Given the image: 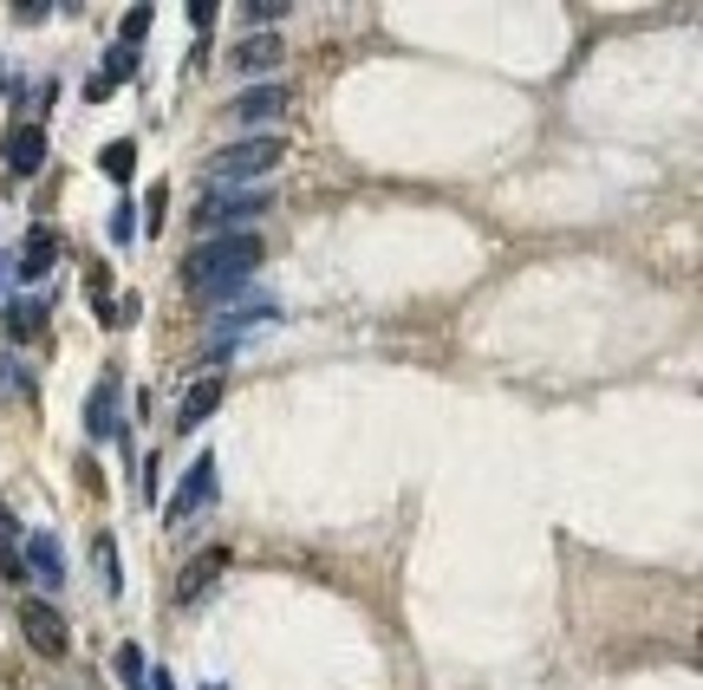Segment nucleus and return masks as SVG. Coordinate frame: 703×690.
I'll return each mask as SVG.
<instances>
[{
    "instance_id": "1",
    "label": "nucleus",
    "mask_w": 703,
    "mask_h": 690,
    "mask_svg": "<svg viewBox=\"0 0 703 690\" xmlns=\"http://www.w3.org/2000/svg\"><path fill=\"white\" fill-rule=\"evenodd\" d=\"M261 235L255 228H235V235H221V241H203V248H190V261H183V287L196 293V300H221L235 280H248L261 268Z\"/></svg>"
},
{
    "instance_id": "2",
    "label": "nucleus",
    "mask_w": 703,
    "mask_h": 690,
    "mask_svg": "<svg viewBox=\"0 0 703 690\" xmlns=\"http://www.w3.org/2000/svg\"><path fill=\"white\" fill-rule=\"evenodd\" d=\"M281 157H286V143L274 138V131H261V138H241V143H228V150H221V157L209 163V183H215V190L261 183L268 170H281Z\"/></svg>"
},
{
    "instance_id": "3",
    "label": "nucleus",
    "mask_w": 703,
    "mask_h": 690,
    "mask_svg": "<svg viewBox=\"0 0 703 690\" xmlns=\"http://www.w3.org/2000/svg\"><path fill=\"white\" fill-rule=\"evenodd\" d=\"M268 208H274V196H268L261 183H241V190H209V203H196V222L235 235V222H255V215H268Z\"/></svg>"
},
{
    "instance_id": "4",
    "label": "nucleus",
    "mask_w": 703,
    "mask_h": 690,
    "mask_svg": "<svg viewBox=\"0 0 703 690\" xmlns=\"http://www.w3.org/2000/svg\"><path fill=\"white\" fill-rule=\"evenodd\" d=\"M20 632H26V645H33L40 658H66L72 651V632H66V619H60L53 600H20Z\"/></svg>"
},
{
    "instance_id": "5",
    "label": "nucleus",
    "mask_w": 703,
    "mask_h": 690,
    "mask_svg": "<svg viewBox=\"0 0 703 690\" xmlns=\"http://www.w3.org/2000/svg\"><path fill=\"white\" fill-rule=\"evenodd\" d=\"M209 495H215V456H196V463H190V476H183L176 495H170V515H163V521H190Z\"/></svg>"
},
{
    "instance_id": "6",
    "label": "nucleus",
    "mask_w": 703,
    "mask_h": 690,
    "mask_svg": "<svg viewBox=\"0 0 703 690\" xmlns=\"http://www.w3.org/2000/svg\"><path fill=\"white\" fill-rule=\"evenodd\" d=\"M7 170L13 176H40L46 170V131L40 125H7Z\"/></svg>"
},
{
    "instance_id": "7",
    "label": "nucleus",
    "mask_w": 703,
    "mask_h": 690,
    "mask_svg": "<svg viewBox=\"0 0 703 690\" xmlns=\"http://www.w3.org/2000/svg\"><path fill=\"white\" fill-rule=\"evenodd\" d=\"M281 111H286V85L281 78L248 85V91L235 98V118H241V125H281Z\"/></svg>"
},
{
    "instance_id": "8",
    "label": "nucleus",
    "mask_w": 703,
    "mask_h": 690,
    "mask_svg": "<svg viewBox=\"0 0 703 690\" xmlns=\"http://www.w3.org/2000/svg\"><path fill=\"white\" fill-rule=\"evenodd\" d=\"M53 261H60V228H53V222H33L26 241H20V261H13V268H20L26 280H40Z\"/></svg>"
},
{
    "instance_id": "9",
    "label": "nucleus",
    "mask_w": 703,
    "mask_h": 690,
    "mask_svg": "<svg viewBox=\"0 0 703 690\" xmlns=\"http://www.w3.org/2000/svg\"><path fill=\"white\" fill-rule=\"evenodd\" d=\"M221 573H228V548H203L196 560H190V567H183V580H176V600H183V606H190V600H203V593H209Z\"/></svg>"
},
{
    "instance_id": "10",
    "label": "nucleus",
    "mask_w": 703,
    "mask_h": 690,
    "mask_svg": "<svg viewBox=\"0 0 703 690\" xmlns=\"http://www.w3.org/2000/svg\"><path fill=\"white\" fill-rule=\"evenodd\" d=\"M0 326H7V339H13V345L40 339V326H46V300H40V293L7 300V306H0Z\"/></svg>"
},
{
    "instance_id": "11",
    "label": "nucleus",
    "mask_w": 703,
    "mask_h": 690,
    "mask_svg": "<svg viewBox=\"0 0 703 690\" xmlns=\"http://www.w3.org/2000/svg\"><path fill=\"white\" fill-rule=\"evenodd\" d=\"M26 573L40 580V586H66V553H60V541L53 535H26Z\"/></svg>"
},
{
    "instance_id": "12",
    "label": "nucleus",
    "mask_w": 703,
    "mask_h": 690,
    "mask_svg": "<svg viewBox=\"0 0 703 690\" xmlns=\"http://www.w3.org/2000/svg\"><path fill=\"white\" fill-rule=\"evenodd\" d=\"M281 53H286L281 33H248V40L228 53V66H235V72H274V66H281Z\"/></svg>"
},
{
    "instance_id": "13",
    "label": "nucleus",
    "mask_w": 703,
    "mask_h": 690,
    "mask_svg": "<svg viewBox=\"0 0 703 690\" xmlns=\"http://www.w3.org/2000/svg\"><path fill=\"white\" fill-rule=\"evenodd\" d=\"M221 391H228L221 378H203V385H190V391H183V405H176V423H170V430H196V423H209V411L221 405Z\"/></svg>"
},
{
    "instance_id": "14",
    "label": "nucleus",
    "mask_w": 703,
    "mask_h": 690,
    "mask_svg": "<svg viewBox=\"0 0 703 690\" xmlns=\"http://www.w3.org/2000/svg\"><path fill=\"white\" fill-rule=\"evenodd\" d=\"M85 430H91L98 443L118 430V378H98V391H91V405H85Z\"/></svg>"
},
{
    "instance_id": "15",
    "label": "nucleus",
    "mask_w": 703,
    "mask_h": 690,
    "mask_svg": "<svg viewBox=\"0 0 703 690\" xmlns=\"http://www.w3.org/2000/svg\"><path fill=\"white\" fill-rule=\"evenodd\" d=\"M98 170H105L111 183H131V176H138V143H131V138L105 143V150H98Z\"/></svg>"
},
{
    "instance_id": "16",
    "label": "nucleus",
    "mask_w": 703,
    "mask_h": 690,
    "mask_svg": "<svg viewBox=\"0 0 703 690\" xmlns=\"http://www.w3.org/2000/svg\"><path fill=\"white\" fill-rule=\"evenodd\" d=\"M91 553H98V573H105V593H118V586H125V567H118V548H111V535H98V541H91Z\"/></svg>"
},
{
    "instance_id": "17",
    "label": "nucleus",
    "mask_w": 703,
    "mask_h": 690,
    "mask_svg": "<svg viewBox=\"0 0 703 690\" xmlns=\"http://www.w3.org/2000/svg\"><path fill=\"white\" fill-rule=\"evenodd\" d=\"M118 678H125V690H150V678H143V651H138V645H118Z\"/></svg>"
},
{
    "instance_id": "18",
    "label": "nucleus",
    "mask_w": 703,
    "mask_h": 690,
    "mask_svg": "<svg viewBox=\"0 0 703 690\" xmlns=\"http://www.w3.org/2000/svg\"><path fill=\"white\" fill-rule=\"evenodd\" d=\"M131 72H138V53H131V46H111V60H105L98 78H105V85H118V78H131Z\"/></svg>"
},
{
    "instance_id": "19",
    "label": "nucleus",
    "mask_w": 703,
    "mask_h": 690,
    "mask_svg": "<svg viewBox=\"0 0 703 690\" xmlns=\"http://www.w3.org/2000/svg\"><path fill=\"white\" fill-rule=\"evenodd\" d=\"M131 235H138V215H131V203H118V208H111V241L125 248Z\"/></svg>"
},
{
    "instance_id": "20",
    "label": "nucleus",
    "mask_w": 703,
    "mask_h": 690,
    "mask_svg": "<svg viewBox=\"0 0 703 690\" xmlns=\"http://www.w3.org/2000/svg\"><path fill=\"white\" fill-rule=\"evenodd\" d=\"M150 20H156L150 7H131V13H125V46H138L143 33H150Z\"/></svg>"
},
{
    "instance_id": "21",
    "label": "nucleus",
    "mask_w": 703,
    "mask_h": 690,
    "mask_svg": "<svg viewBox=\"0 0 703 690\" xmlns=\"http://www.w3.org/2000/svg\"><path fill=\"white\" fill-rule=\"evenodd\" d=\"M248 20H255V26H268V20L281 26V20H286V0H255V7H248Z\"/></svg>"
},
{
    "instance_id": "22",
    "label": "nucleus",
    "mask_w": 703,
    "mask_h": 690,
    "mask_svg": "<svg viewBox=\"0 0 703 690\" xmlns=\"http://www.w3.org/2000/svg\"><path fill=\"white\" fill-rule=\"evenodd\" d=\"M26 573V560L13 553V541H0V580H20Z\"/></svg>"
},
{
    "instance_id": "23",
    "label": "nucleus",
    "mask_w": 703,
    "mask_h": 690,
    "mask_svg": "<svg viewBox=\"0 0 703 690\" xmlns=\"http://www.w3.org/2000/svg\"><path fill=\"white\" fill-rule=\"evenodd\" d=\"M46 13H53V7H46V0H26V7H13V20H26V26H40V20H46Z\"/></svg>"
},
{
    "instance_id": "24",
    "label": "nucleus",
    "mask_w": 703,
    "mask_h": 690,
    "mask_svg": "<svg viewBox=\"0 0 703 690\" xmlns=\"http://www.w3.org/2000/svg\"><path fill=\"white\" fill-rule=\"evenodd\" d=\"M7 274H13V255H0V306H7Z\"/></svg>"
},
{
    "instance_id": "25",
    "label": "nucleus",
    "mask_w": 703,
    "mask_h": 690,
    "mask_svg": "<svg viewBox=\"0 0 703 690\" xmlns=\"http://www.w3.org/2000/svg\"><path fill=\"white\" fill-rule=\"evenodd\" d=\"M150 690H176V684H170V671H156V678H150Z\"/></svg>"
},
{
    "instance_id": "26",
    "label": "nucleus",
    "mask_w": 703,
    "mask_h": 690,
    "mask_svg": "<svg viewBox=\"0 0 703 690\" xmlns=\"http://www.w3.org/2000/svg\"><path fill=\"white\" fill-rule=\"evenodd\" d=\"M209 690H221V684H209Z\"/></svg>"
}]
</instances>
